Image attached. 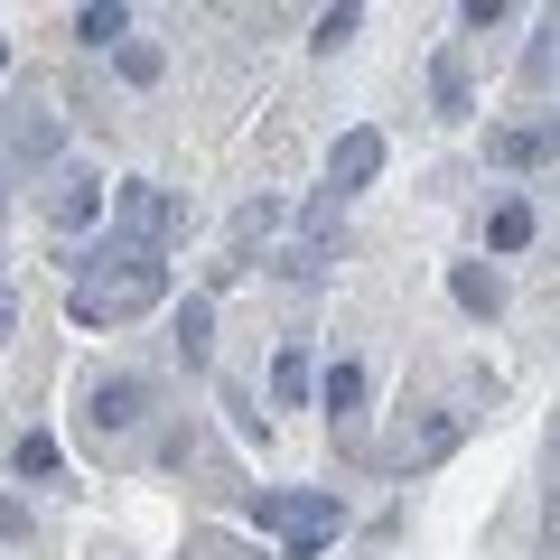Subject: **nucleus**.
Here are the masks:
<instances>
[{
    "label": "nucleus",
    "instance_id": "obj_1",
    "mask_svg": "<svg viewBox=\"0 0 560 560\" xmlns=\"http://www.w3.org/2000/svg\"><path fill=\"white\" fill-rule=\"evenodd\" d=\"M160 290H168V261L160 253H140V243H121V234H103L94 253L75 261V290H66V308H75L84 327H103V318H140V308H160Z\"/></svg>",
    "mask_w": 560,
    "mask_h": 560
},
{
    "label": "nucleus",
    "instance_id": "obj_2",
    "mask_svg": "<svg viewBox=\"0 0 560 560\" xmlns=\"http://www.w3.org/2000/svg\"><path fill=\"white\" fill-rule=\"evenodd\" d=\"M253 523H261V533H280V551H290V560H318L327 541L346 533V504L327 495V486H308V495H253Z\"/></svg>",
    "mask_w": 560,
    "mask_h": 560
},
{
    "label": "nucleus",
    "instance_id": "obj_3",
    "mask_svg": "<svg viewBox=\"0 0 560 560\" xmlns=\"http://www.w3.org/2000/svg\"><path fill=\"white\" fill-rule=\"evenodd\" d=\"M103 215H113V234L140 243V253H168V243L187 234V206L168 197V187H150V178H121L113 197H103Z\"/></svg>",
    "mask_w": 560,
    "mask_h": 560
},
{
    "label": "nucleus",
    "instance_id": "obj_4",
    "mask_svg": "<svg viewBox=\"0 0 560 560\" xmlns=\"http://www.w3.org/2000/svg\"><path fill=\"white\" fill-rule=\"evenodd\" d=\"M84 420H94V440H131L140 420H150V383L140 374H94L84 383Z\"/></svg>",
    "mask_w": 560,
    "mask_h": 560
},
{
    "label": "nucleus",
    "instance_id": "obj_5",
    "mask_svg": "<svg viewBox=\"0 0 560 560\" xmlns=\"http://www.w3.org/2000/svg\"><path fill=\"white\" fill-rule=\"evenodd\" d=\"M486 160H495V168H551V160H560V113H541V121H495V131H486Z\"/></svg>",
    "mask_w": 560,
    "mask_h": 560
},
{
    "label": "nucleus",
    "instance_id": "obj_6",
    "mask_svg": "<svg viewBox=\"0 0 560 560\" xmlns=\"http://www.w3.org/2000/svg\"><path fill=\"white\" fill-rule=\"evenodd\" d=\"M383 178V131H346L337 150H327V197H364V187Z\"/></svg>",
    "mask_w": 560,
    "mask_h": 560
},
{
    "label": "nucleus",
    "instance_id": "obj_7",
    "mask_svg": "<svg viewBox=\"0 0 560 560\" xmlns=\"http://www.w3.org/2000/svg\"><path fill=\"white\" fill-rule=\"evenodd\" d=\"M47 224H57V234H84V224H103V178H84V168H57V178H47Z\"/></svg>",
    "mask_w": 560,
    "mask_h": 560
},
{
    "label": "nucleus",
    "instance_id": "obj_8",
    "mask_svg": "<svg viewBox=\"0 0 560 560\" xmlns=\"http://www.w3.org/2000/svg\"><path fill=\"white\" fill-rule=\"evenodd\" d=\"M364 393H374V383H364L355 355H327V364H318V401H327V420H355Z\"/></svg>",
    "mask_w": 560,
    "mask_h": 560
},
{
    "label": "nucleus",
    "instance_id": "obj_9",
    "mask_svg": "<svg viewBox=\"0 0 560 560\" xmlns=\"http://www.w3.org/2000/svg\"><path fill=\"white\" fill-rule=\"evenodd\" d=\"M533 234H541L533 197H495V206H486V253H523Z\"/></svg>",
    "mask_w": 560,
    "mask_h": 560
},
{
    "label": "nucleus",
    "instance_id": "obj_10",
    "mask_svg": "<svg viewBox=\"0 0 560 560\" xmlns=\"http://www.w3.org/2000/svg\"><path fill=\"white\" fill-rule=\"evenodd\" d=\"M10 160H57V113L47 103H20L10 113Z\"/></svg>",
    "mask_w": 560,
    "mask_h": 560
},
{
    "label": "nucleus",
    "instance_id": "obj_11",
    "mask_svg": "<svg viewBox=\"0 0 560 560\" xmlns=\"http://www.w3.org/2000/svg\"><path fill=\"white\" fill-rule=\"evenodd\" d=\"M308 393H318V355H308V346H280V364H271V401H280V411H300Z\"/></svg>",
    "mask_w": 560,
    "mask_h": 560
},
{
    "label": "nucleus",
    "instance_id": "obj_12",
    "mask_svg": "<svg viewBox=\"0 0 560 560\" xmlns=\"http://www.w3.org/2000/svg\"><path fill=\"white\" fill-rule=\"evenodd\" d=\"M75 38H84V47H103V57H113V47L131 38V10H121V0H84V10H75Z\"/></svg>",
    "mask_w": 560,
    "mask_h": 560
},
{
    "label": "nucleus",
    "instance_id": "obj_13",
    "mask_svg": "<svg viewBox=\"0 0 560 560\" xmlns=\"http://www.w3.org/2000/svg\"><path fill=\"white\" fill-rule=\"evenodd\" d=\"M448 290H458L467 318H495V308H504V280L486 271V261H458V271H448Z\"/></svg>",
    "mask_w": 560,
    "mask_h": 560
},
{
    "label": "nucleus",
    "instance_id": "obj_14",
    "mask_svg": "<svg viewBox=\"0 0 560 560\" xmlns=\"http://www.w3.org/2000/svg\"><path fill=\"white\" fill-rule=\"evenodd\" d=\"M430 94H440V113H448V121H467V113H477V84H467V57H458V47H448V57L430 66Z\"/></svg>",
    "mask_w": 560,
    "mask_h": 560
},
{
    "label": "nucleus",
    "instance_id": "obj_15",
    "mask_svg": "<svg viewBox=\"0 0 560 560\" xmlns=\"http://www.w3.org/2000/svg\"><path fill=\"white\" fill-rule=\"evenodd\" d=\"M178 355L197 364V374H206V355H215V308H206V300L178 308Z\"/></svg>",
    "mask_w": 560,
    "mask_h": 560
},
{
    "label": "nucleus",
    "instance_id": "obj_16",
    "mask_svg": "<svg viewBox=\"0 0 560 560\" xmlns=\"http://www.w3.org/2000/svg\"><path fill=\"white\" fill-rule=\"evenodd\" d=\"M10 467H20L28 486H47V477H57V467H66V448L47 440V430H20V448H10Z\"/></svg>",
    "mask_w": 560,
    "mask_h": 560
},
{
    "label": "nucleus",
    "instance_id": "obj_17",
    "mask_svg": "<svg viewBox=\"0 0 560 560\" xmlns=\"http://www.w3.org/2000/svg\"><path fill=\"white\" fill-rule=\"evenodd\" d=\"M113 66H121V84H160V47H150V38H121Z\"/></svg>",
    "mask_w": 560,
    "mask_h": 560
},
{
    "label": "nucleus",
    "instance_id": "obj_18",
    "mask_svg": "<svg viewBox=\"0 0 560 560\" xmlns=\"http://www.w3.org/2000/svg\"><path fill=\"white\" fill-rule=\"evenodd\" d=\"M355 28H364V10H327V20L308 28V47H318V57H337V47L355 38Z\"/></svg>",
    "mask_w": 560,
    "mask_h": 560
},
{
    "label": "nucleus",
    "instance_id": "obj_19",
    "mask_svg": "<svg viewBox=\"0 0 560 560\" xmlns=\"http://www.w3.org/2000/svg\"><path fill=\"white\" fill-rule=\"evenodd\" d=\"M280 224V197H261V206H243V243H261Z\"/></svg>",
    "mask_w": 560,
    "mask_h": 560
},
{
    "label": "nucleus",
    "instance_id": "obj_20",
    "mask_svg": "<svg viewBox=\"0 0 560 560\" xmlns=\"http://www.w3.org/2000/svg\"><path fill=\"white\" fill-rule=\"evenodd\" d=\"M0 541H28V504L20 495H0Z\"/></svg>",
    "mask_w": 560,
    "mask_h": 560
},
{
    "label": "nucleus",
    "instance_id": "obj_21",
    "mask_svg": "<svg viewBox=\"0 0 560 560\" xmlns=\"http://www.w3.org/2000/svg\"><path fill=\"white\" fill-rule=\"evenodd\" d=\"M0 337H10V290H0Z\"/></svg>",
    "mask_w": 560,
    "mask_h": 560
},
{
    "label": "nucleus",
    "instance_id": "obj_22",
    "mask_svg": "<svg viewBox=\"0 0 560 560\" xmlns=\"http://www.w3.org/2000/svg\"><path fill=\"white\" fill-rule=\"evenodd\" d=\"M0 75H10V38H0Z\"/></svg>",
    "mask_w": 560,
    "mask_h": 560
}]
</instances>
